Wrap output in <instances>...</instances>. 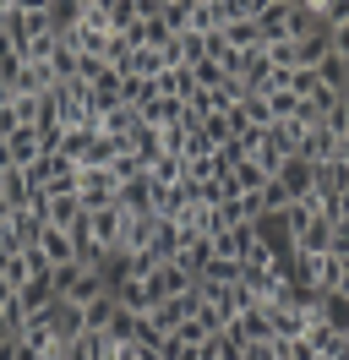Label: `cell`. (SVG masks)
Segmentation results:
<instances>
[{"label":"cell","mask_w":349,"mask_h":360,"mask_svg":"<svg viewBox=\"0 0 349 360\" xmlns=\"http://www.w3.org/2000/svg\"><path fill=\"white\" fill-rule=\"evenodd\" d=\"M327 240H333V219H311L295 229V251H305V257H322Z\"/></svg>","instance_id":"2e32d148"},{"label":"cell","mask_w":349,"mask_h":360,"mask_svg":"<svg viewBox=\"0 0 349 360\" xmlns=\"http://www.w3.org/2000/svg\"><path fill=\"white\" fill-rule=\"evenodd\" d=\"M137 328H142V311H126V306H120V311L109 316V328H104V333L115 338V344H131V338H137Z\"/></svg>","instance_id":"1f68e13d"},{"label":"cell","mask_w":349,"mask_h":360,"mask_svg":"<svg viewBox=\"0 0 349 360\" xmlns=\"http://www.w3.org/2000/svg\"><path fill=\"white\" fill-rule=\"evenodd\" d=\"M240 360H284V338H251L246 349H240Z\"/></svg>","instance_id":"836d02e7"},{"label":"cell","mask_w":349,"mask_h":360,"mask_svg":"<svg viewBox=\"0 0 349 360\" xmlns=\"http://www.w3.org/2000/svg\"><path fill=\"white\" fill-rule=\"evenodd\" d=\"M240 268H246L240 257H213V262L202 268V278H196V284H240Z\"/></svg>","instance_id":"83f0119b"},{"label":"cell","mask_w":349,"mask_h":360,"mask_svg":"<svg viewBox=\"0 0 349 360\" xmlns=\"http://www.w3.org/2000/svg\"><path fill=\"white\" fill-rule=\"evenodd\" d=\"M49 278H55V295H71V290H77V278H82V262H65V268H55Z\"/></svg>","instance_id":"f35d334b"},{"label":"cell","mask_w":349,"mask_h":360,"mask_svg":"<svg viewBox=\"0 0 349 360\" xmlns=\"http://www.w3.org/2000/svg\"><path fill=\"white\" fill-rule=\"evenodd\" d=\"M44 316H49V333L61 338V344H71V338L87 333V328H82V306H77L71 295H55V300L44 306Z\"/></svg>","instance_id":"7a4b0ae2"},{"label":"cell","mask_w":349,"mask_h":360,"mask_svg":"<svg viewBox=\"0 0 349 360\" xmlns=\"http://www.w3.org/2000/svg\"><path fill=\"white\" fill-rule=\"evenodd\" d=\"M153 229H158V213H131L126 235H120V251H148L153 246Z\"/></svg>","instance_id":"e0dca14e"},{"label":"cell","mask_w":349,"mask_h":360,"mask_svg":"<svg viewBox=\"0 0 349 360\" xmlns=\"http://www.w3.org/2000/svg\"><path fill=\"white\" fill-rule=\"evenodd\" d=\"M11 213H17V207L6 202V197H0V224H6V219H11Z\"/></svg>","instance_id":"bcb514c9"},{"label":"cell","mask_w":349,"mask_h":360,"mask_svg":"<svg viewBox=\"0 0 349 360\" xmlns=\"http://www.w3.org/2000/svg\"><path fill=\"white\" fill-rule=\"evenodd\" d=\"M295 158H305V164H327V158H333V131H327V126H305L300 153H295Z\"/></svg>","instance_id":"ffe728a7"},{"label":"cell","mask_w":349,"mask_h":360,"mask_svg":"<svg viewBox=\"0 0 349 360\" xmlns=\"http://www.w3.org/2000/svg\"><path fill=\"white\" fill-rule=\"evenodd\" d=\"M109 71H115V66H109V60H104V55H82V66H77V77H82V82H87V88H93V82H104V77H109Z\"/></svg>","instance_id":"8d00e7d4"},{"label":"cell","mask_w":349,"mask_h":360,"mask_svg":"<svg viewBox=\"0 0 349 360\" xmlns=\"http://www.w3.org/2000/svg\"><path fill=\"white\" fill-rule=\"evenodd\" d=\"M317 311H295V306H267V328H273V338H300L305 333V322H311Z\"/></svg>","instance_id":"30bf717a"},{"label":"cell","mask_w":349,"mask_h":360,"mask_svg":"<svg viewBox=\"0 0 349 360\" xmlns=\"http://www.w3.org/2000/svg\"><path fill=\"white\" fill-rule=\"evenodd\" d=\"M279 6H300V0H279Z\"/></svg>","instance_id":"c3c4849f"},{"label":"cell","mask_w":349,"mask_h":360,"mask_svg":"<svg viewBox=\"0 0 349 360\" xmlns=\"http://www.w3.org/2000/svg\"><path fill=\"white\" fill-rule=\"evenodd\" d=\"M262 98H267V115H273V120H295V110H300V98L289 88H267Z\"/></svg>","instance_id":"d6a6232c"},{"label":"cell","mask_w":349,"mask_h":360,"mask_svg":"<svg viewBox=\"0 0 349 360\" xmlns=\"http://www.w3.org/2000/svg\"><path fill=\"white\" fill-rule=\"evenodd\" d=\"M344 191H349V164L344 158L317 164V197H344Z\"/></svg>","instance_id":"ac0fdd59"},{"label":"cell","mask_w":349,"mask_h":360,"mask_svg":"<svg viewBox=\"0 0 349 360\" xmlns=\"http://www.w3.org/2000/svg\"><path fill=\"white\" fill-rule=\"evenodd\" d=\"M115 300L126 311H153V295H148V278H120L115 284Z\"/></svg>","instance_id":"484cf974"},{"label":"cell","mask_w":349,"mask_h":360,"mask_svg":"<svg viewBox=\"0 0 349 360\" xmlns=\"http://www.w3.org/2000/svg\"><path fill=\"white\" fill-rule=\"evenodd\" d=\"M267 169H262L257 158H240L235 169H229V186H235V197H246V191H262V186H267Z\"/></svg>","instance_id":"44dd1931"},{"label":"cell","mask_w":349,"mask_h":360,"mask_svg":"<svg viewBox=\"0 0 349 360\" xmlns=\"http://www.w3.org/2000/svg\"><path fill=\"white\" fill-rule=\"evenodd\" d=\"M311 311L322 316V322L333 328V333H349V295H344V290H327V295H317V306H311Z\"/></svg>","instance_id":"4fadbf2b"},{"label":"cell","mask_w":349,"mask_h":360,"mask_svg":"<svg viewBox=\"0 0 349 360\" xmlns=\"http://www.w3.org/2000/svg\"><path fill=\"white\" fill-rule=\"evenodd\" d=\"M229 328H235L246 344H251V338H267V333H273V328H267V300H251V306H246V311H240Z\"/></svg>","instance_id":"d6986e66"},{"label":"cell","mask_w":349,"mask_h":360,"mask_svg":"<svg viewBox=\"0 0 349 360\" xmlns=\"http://www.w3.org/2000/svg\"><path fill=\"white\" fill-rule=\"evenodd\" d=\"M120 71L126 77H158V71H170V60H164V49H153V44H142V49H131L126 60H120Z\"/></svg>","instance_id":"5bb4252c"},{"label":"cell","mask_w":349,"mask_h":360,"mask_svg":"<svg viewBox=\"0 0 349 360\" xmlns=\"http://www.w3.org/2000/svg\"><path fill=\"white\" fill-rule=\"evenodd\" d=\"M142 27H148V44H153V49H170L174 33H170V22H164V17H148Z\"/></svg>","instance_id":"60d3db41"},{"label":"cell","mask_w":349,"mask_h":360,"mask_svg":"<svg viewBox=\"0 0 349 360\" xmlns=\"http://www.w3.org/2000/svg\"><path fill=\"white\" fill-rule=\"evenodd\" d=\"M202 131L213 136V148H224V142L235 136V131H229V115H208V120H202Z\"/></svg>","instance_id":"ab89813d"},{"label":"cell","mask_w":349,"mask_h":360,"mask_svg":"<svg viewBox=\"0 0 349 360\" xmlns=\"http://www.w3.org/2000/svg\"><path fill=\"white\" fill-rule=\"evenodd\" d=\"M344 344H349V333H344Z\"/></svg>","instance_id":"f907efd6"},{"label":"cell","mask_w":349,"mask_h":360,"mask_svg":"<svg viewBox=\"0 0 349 360\" xmlns=\"http://www.w3.org/2000/svg\"><path fill=\"white\" fill-rule=\"evenodd\" d=\"M120 98H126L131 110H142V104L153 98V82L148 77H126V82H120Z\"/></svg>","instance_id":"d590c367"},{"label":"cell","mask_w":349,"mask_h":360,"mask_svg":"<svg viewBox=\"0 0 349 360\" xmlns=\"http://www.w3.org/2000/svg\"><path fill=\"white\" fill-rule=\"evenodd\" d=\"M39 235H44V219L33 207H17V213L6 219V251H33Z\"/></svg>","instance_id":"277c9868"},{"label":"cell","mask_w":349,"mask_h":360,"mask_svg":"<svg viewBox=\"0 0 349 360\" xmlns=\"http://www.w3.org/2000/svg\"><path fill=\"white\" fill-rule=\"evenodd\" d=\"M0 197H6L11 207H33V197H39V191H33V180H27V169H17V164H6V169H0Z\"/></svg>","instance_id":"8fae6325"},{"label":"cell","mask_w":349,"mask_h":360,"mask_svg":"<svg viewBox=\"0 0 349 360\" xmlns=\"http://www.w3.org/2000/svg\"><path fill=\"white\" fill-rule=\"evenodd\" d=\"M284 33L289 39H305V33H322V17L311 6H284Z\"/></svg>","instance_id":"d4e9b609"},{"label":"cell","mask_w":349,"mask_h":360,"mask_svg":"<svg viewBox=\"0 0 349 360\" xmlns=\"http://www.w3.org/2000/svg\"><path fill=\"white\" fill-rule=\"evenodd\" d=\"M344 93H349V71H344Z\"/></svg>","instance_id":"681fc988"},{"label":"cell","mask_w":349,"mask_h":360,"mask_svg":"<svg viewBox=\"0 0 349 360\" xmlns=\"http://www.w3.org/2000/svg\"><path fill=\"white\" fill-rule=\"evenodd\" d=\"M39 251H44V262H49V268H65V262H77V240H71V229H55V224H44Z\"/></svg>","instance_id":"ba28073f"},{"label":"cell","mask_w":349,"mask_h":360,"mask_svg":"<svg viewBox=\"0 0 349 360\" xmlns=\"http://www.w3.org/2000/svg\"><path fill=\"white\" fill-rule=\"evenodd\" d=\"M6 142V164H17V169H27V164H39L44 148H39V131L33 126H17L11 136H0Z\"/></svg>","instance_id":"52a82bcc"},{"label":"cell","mask_w":349,"mask_h":360,"mask_svg":"<svg viewBox=\"0 0 349 360\" xmlns=\"http://www.w3.org/2000/svg\"><path fill=\"white\" fill-rule=\"evenodd\" d=\"M126 207L120 202H109V207H93V213H82V229H87V240L93 246H104V251H115L120 246V235H126Z\"/></svg>","instance_id":"6da1fadb"},{"label":"cell","mask_w":349,"mask_h":360,"mask_svg":"<svg viewBox=\"0 0 349 360\" xmlns=\"http://www.w3.org/2000/svg\"><path fill=\"white\" fill-rule=\"evenodd\" d=\"M115 311H120V300H115V290H109V295H99V300H87V306H82V328H87V333H104Z\"/></svg>","instance_id":"603a6c76"},{"label":"cell","mask_w":349,"mask_h":360,"mask_svg":"<svg viewBox=\"0 0 349 360\" xmlns=\"http://www.w3.org/2000/svg\"><path fill=\"white\" fill-rule=\"evenodd\" d=\"M137 115H142V126H153V131H164V126H180V131H186V98H158V93H153Z\"/></svg>","instance_id":"8992f818"},{"label":"cell","mask_w":349,"mask_h":360,"mask_svg":"<svg viewBox=\"0 0 349 360\" xmlns=\"http://www.w3.org/2000/svg\"><path fill=\"white\" fill-rule=\"evenodd\" d=\"M295 44H300V66L311 71V66H322V55L333 49V39H327V27H322V33H305V39H295Z\"/></svg>","instance_id":"4dcf8cb0"},{"label":"cell","mask_w":349,"mask_h":360,"mask_svg":"<svg viewBox=\"0 0 349 360\" xmlns=\"http://www.w3.org/2000/svg\"><path fill=\"white\" fill-rule=\"evenodd\" d=\"M17 11H49V0H11Z\"/></svg>","instance_id":"f6af8a7d"},{"label":"cell","mask_w":349,"mask_h":360,"mask_svg":"<svg viewBox=\"0 0 349 360\" xmlns=\"http://www.w3.org/2000/svg\"><path fill=\"white\" fill-rule=\"evenodd\" d=\"M115 202L126 207V213H153V175L142 169V175L120 180V197H115Z\"/></svg>","instance_id":"9c48e42d"},{"label":"cell","mask_w":349,"mask_h":360,"mask_svg":"<svg viewBox=\"0 0 349 360\" xmlns=\"http://www.w3.org/2000/svg\"><path fill=\"white\" fill-rule=\"evenodd\" d=\"M191 77H196V88H224V66H218L213 55H202L191 66Z\"/></svg>","instance_id":"e575fe53"},{"label":"cell","mask_w":349,"mask_h":360,"mask_svg":"<svg viewBox=\"0 0 349 360\" xmlns=\"http://www.w3.org/2000/svg\"><path fill=\"white\" fill-rule=\"evenodd\" d=\"M327 39H333V55H344V60H349V22L344 27H327Z\"/></svg>","instance_id":"7bdbcfd3"},{"label":"cell","mask_w":349,"mask_h":360,"mask_svg":"<svg viewBox=\"0 0 349 360\" xmlns=\"http://www.w3.org/2000/svg\"><path fill=\"white\" fill-rule=\"evenodd\" d=\"M289 191V202H300V197H311L317 191V164H305V158H284V169L273 175Z\"/></svg>","instance_id":"5b68a950"},{"label":"cell","mask_w":349,"mask_h":360,"mask_svg":"<svg viewBox=\"0 0 349 360\" xmlns=\"http://www.w3.org/2000/svg\"><path fill=\"white\" fill-rule=\"evenodd\" d=\"M148 175H153V186H174V180H186V164H180V153H158L148 164Z\"/></svg>","instance_id":"f1b7e54d"},{"label":"cell","mask_w":349,"mask_h":360,"mask_svg":"<svg viewBox=\"0 0 349 360\" xmlns=\"http://www.w3.org/2000/svg\"><path fill=\"white\" fill-rule=\"evenodd\" d=\"M99 295H109V278H104L99 268H82V278H77L71 300H77V306H87V300H99Z\"/></svg>","instance_id":"f546056e"},{"label":"cell","mask_w":349,"mask_h":360,"mask_svg":"<svg viewBox=\"0 0 349 360\" xmlns=\"http://www.w3.org/2000/svg\"><path fill=\"white\" fill-rule=\"evenodd\" d=\"M257 197H262V213H284V207H289V191H284L279 180H267Z\"/></svg>","instance_id":"74e56055"},{"label":"cell","mask_w":349,"mask_h":360,"mask_svg":"<svg viewBox=\"0 0 349 360\" xmlns=\"http://www.w3.org/2000/svg\"><path fill=\"white\" fill-rule=\"evenodd\" d=\"M218 33H224V44H229V49H257V44H262V27H257V17H240V22H224Z\"/></svg>","instance_id":"cb8c5ba5"},{"label":"cell","mask_w":349,"mask_h":360,"mask_svg":"<svg viewBox=\"0 0 349 360\" xmlns=\"http://www.w3.org/2000/svg\"><path fill=\"white\" fill-rule=\"evenodd\" d=\"M300 6H311V11H322V6H327V0H300Z\"/></svg>","instance_id":"7dc6e473"},{"label":"cell","mask_w":349,"mask_h":360,"mask_svg":"<svg viewBox=\"0 0 349 360\" xmlns=\"http://www.w3.org/2000/svg\"><path fill=\"white\" fill-rule=\"evenodd\" d=\"M262 55H267L273 71H300V44L295 39H273V44H262Z\"/></svg>","instance_id":"4316f807"},{"label":"cell","mask_w":349,"mask_h":360,"mask_svg":"<svg viewBox=\"0 0 349 360\" xmlns=\"http://www.w3.org/2000/svg\"><path fill=\"white\" fill-rule=\"evenodd\" d=\"M333 257H349V219H333V240H327Z\"/></svg>","instance_id":"b9f144b4"},{"label":"cell","mask_w":349,"mask_h":360,"mask_svg":"<svg viewBox=\"0 0 349 360\" xmlns=\"http://www.w3.org/2000/svg\"><path fill=\"white\" fill-rule=\"evenodd\" d=\"M55 273V268H49ZM49 273H33V278H27V284H22V306H27V311H44V306H49V300H55V278H49Z\"/></svg>","instance_id":"7402d4cb"},{"label":"cell","mask_w":349,"mask_h":360,"mask_svg":"<svg viewBox=\"0 0 349 360\" xmlns=\"http://www.w3.org/2000/svg\"><path fill=\"white\" fill-rule=\"evenodd\" d=\"M77 197H82L87 213H93V207H109L115 197H120V180H115V169H82V186H77Z\"/></svg>","instance_id":"3957f363"},{"label":"cell","mask_w":349,"mask_h":360,"mask_svg":"<svg viewBox=\"0 0 349 360\" xmlns=\"http://www.w3.org/2000/svg\"><path fill=\"white\" fill-rule=\"evenodd\" d=\"M17 126H22V120H17V110H11V104H0V136H11Z\"/></svg>","instance_id":"ee69618b"},{"label":"cell","mask_w":349,"mask_h":360,"mask_svg":"<svg viewBox=\"0 0 349 360\" xmlns=\"http://www.w3.org/2000/svg\"><path fill=\"white\" fill-rule=\"evenodd\" d=\"M251 158H257V164L267 169V175H279V169H284V158H295V153H289V148L279 142V131H273V126H262V136H257V153H251Z\"/></svg>","instance_id":"9a60e30c"},{"label":"cell","mask_w":349,"mask_h":360,"mask_svg":"<svg viewBox=\"0 0 349 360\" xmlns=\"http://www.w3.org/2000/svg\"><path fill=\"white\" fill-rule=\"evenodd\" d=\"M153 93H158V98H191V93H196L191 66H170V71H158V77H153Z\"/></svg>","instance_id":"7c38bea8"}]
</instances>
